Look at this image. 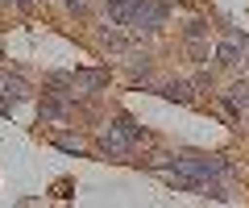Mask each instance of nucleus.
Returning <instances> with one entry per match:
<instances>
[{
	"label": "nucleus",
	"instance_id": "1",
	"mask_svg": "<svg viewBox=\"0 0 249 208\" xmlns=\"http://www.w3.org/2000/svg\"><path fill=\"white\" fill-rule=\"evenodd\" d=\"M216 58L224 67H241L249 58V34H237V29H224L220 46H216Z\"/></svg>",
	"mask_w": 249,
	"mask_h": 208
},
{
	"label": "nucleus",
	"instance_id": "2",
	"mask_svg": "<svg viewBox=\"0 0 249 208\" xmlns=\"http://www.w3.org/2000/svg\"><path fill=\"white\" fill-rule=\"evenodd\" d=\"M166 0H142V9H137V17H133V25L129 29H137V34H154V29L166 21Z\"/></svg>",
	"mask_w": 249,
	"mask_h": 208
},
{
	"label": "nucleus",
	"instance_id": "3",
	"mask_svg": "<svg viewBox=\"0 0 249 208\" xmlns=\"http://www.w3.org/2000/svg\"><path fill=\"white\" fill-rule=\"evenodd\" d=\"M133 146H137V142H129V137H124V133H121L116 125H108V133L100 137V150H104L108 158H124V154L133 150Z\"/></svg>",
	"mask_w": 249,
	"mask_h": 208
},
{
	"label": "nucleus",
	"instance_id": "4",
	"mask_svg": "<svg viewBox=\"0 0 249 208\" xmlns=\"http://www.w3.org/2000/svg\"><path fill=\"white\" fill-rule=\"evenodd\" d=\"M137 9H142V0H108V21L112 25H133Z\"/></svg>",
	"mask_w": 249,
	"mask_h": 208
},
{
	"label": "nucleus",
	"instance_id": "5",
	"mask_svg": "<svg viewBox=\"0 0 249 208\" xmlns=\"http://www.w3.org/2000/svg\"><path fill=\"white\" fill-rule=\"evenodd\" d=\"M112 125H116V129H121V133H124V137H129V142H142V137H145V129H142V125H133V121H129V117H116V121H112Z\"/></svg>",
	"mask_w": 249,
	"mask_h": 208
},
{
	"label": "nucleus",
	"instance_id": "6",
	"mask_svg": "<svg viewBox=\"0 0 249 208\" xmlns=\"http://www.w3.org/2000/svg\"><path fill=\"white\" fill-rule=\"evenodd\" d=\"M158 96H166V100H178V104H183V100L191 96V92H187V83H162V88H158Z\"/></svg>",
	"mask_w": 249,
	"mask_h": 208
},
{
	"label": "nucleus",
	"instance_id": "7",
	"mask_svg": "<svg viewBox=\"0 0 249 208\" xmlns=\"http://www.w3.org/2000/svg\"><path fill=\"white\" fill-rule=\"evenodd\" d=\"M62 113H67V104H62V100H46V104H42V121H58Z\"/></svg>",
	"mask_w": 249,
	"mask_h": 208
},
{
	"label": "nucleus",
	"instance_id": "8",
	"mask_svg": "<svg viewBox=\"0 0 249 208\" xmlns=\"http://www.w3.org/2000/svg\"><path fill=\"white\" fill-rule=\"evenodd\" d=\"M54 146H58V150H67V154H83V142H79V137H67V133L54 137Z\"/></svg>",
	"mask_w": 249,
	"mask_h": 208
},
{
	"label": "nucleus",
	"instance_id": "9",
	"mask_svg": "<svg viewBox=\"0 0 249 208\" xmlns=\"http://www.w3.org/2000/svg\"><path fill=\"white\" fill-rule=\"evenodd\" d=\"M4 96H13V100H25V96H29V88H25L21 79H9V83H4Z\"/></svg>",
	"mask_w": 249,
	"mask_h": 208
},
{
	"label": "nucleus",
	"instance_id": "10",
	"mask_svg": "<svg viewBox=\"0 0 249 208\" xmlns=\"http://www.w3.org/2000/svg\"><path fill=\"white\" fill-rule=\"evenodd\" d=\"M204 29H208V21H204V17H196V21H191V25H187V38L196 42V38H204Z\"/></svg>",
	"mask_w": 249,
	"mask_h": 208
}]
</instances>
